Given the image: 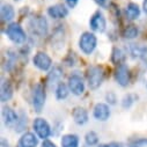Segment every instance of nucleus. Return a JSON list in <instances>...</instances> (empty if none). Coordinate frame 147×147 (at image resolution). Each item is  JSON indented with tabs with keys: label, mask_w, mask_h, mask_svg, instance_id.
Wrapping results in <instances>:
<instances>
[{
	"label": "nucleus",
	"mask_w": 147,
	"mask_h": 147,
	"mask_svg": "<svg viewBox=\"0 0 147 147\" xmlns=\"http://www.w3.org/2000/svg\"><path fill=\"white\" fill-rule=\"evenodd\" d=\"M125 14L129 20H137L140 16V8L137 4L130 3L125 8Z\"/></svg>",
	"instance_id": "6ab92c4d"
},
{
	"label": "nucleus",
	"mask_w": 147,
	"mask_h": 147,
	"mask_svg": "<svg viewBox=\"0 0 147 147\" xmlns=\"http://www.w3.org/2000/svg\"><path fill=\"white\" fill-rule=\"evenodd\" d=\"M13 86L8 80H4L1 82V93H0V98H1V102L5 103L7 101H9L13 97Z\"/></svg>",
	"instance_id": "dca6fc26"
},
{
	"label": "nucleus",
	"mask_w": 147,
	"mask_h": 147,
	"mask_svg": "<svg viewBox=\"0 0 147 147\" xmlns=\"http://www.w3.org/2000/svg\"><path fill=\"white\" fill-rule=\"evenodd\" d=\"M67 85H68V88L72 92V94H74L77 96L82 95L85 89H86V85H85L84 78L81 76L77 74V73H76V74L69 76Z\"/></svg>",
	"instance_id": "0eeeda50"
},
{
	"label": "nucleus",
	"mask_w": 147,
	"mask_h": 147,
	"mask_svg": "<svg viewBox=\"0 0 147 147\" xmlns=\"http://www.w3.org/2000/svg\"><path fill=\"white\" fill-rule=\"evenodd\" d=\"M138 34H139V30H138V28L136 26H127L123 30V32H122L123 37L126 38V40H133V38H136L137 36H138Z\"/></svg>",
	"instance_id": "5701e85b"
},
{
	"label": "nucleus",
	"mask_w": 147,
	"mask_h": 147,
	"mask_svg": "<svg viewBox=\"0 0 147 147\" xmlns=\"http://www.w3.org/2000/svg\"><path fill=\"white\" fill-rule=\"evenodd\" d=\"M85 141H86V144H87L88 146H90V147L97 145V144H98V136H97V133L94 132V131L87 132L86 136H85Z\"/></svg>",
	"instance_id": "b1692460"
},
{
	"label": "nucleus",
	"mask_w": 147,
	"mask_h": 147,
	"mask_svg": "<svg viewBox=\"0 0 147 147\" xmlns=\"http://www.w3.org/2000/svg\"><path fill=\"white\" fill-rule=\"evenodd\" d=\"M115 79L117 84L122 87H126L130 84L131 80V74H130V69L125 64H121L117 66L115 71Z\"/></svg>",
	"instance_id": "6e6552de"
},
{
	"label": "nucleus",
	"mask_w": 147,
	"mask_h": 147,
	"mask_svg": "<svg viewBox=\"0 0 147 147\" xmlns=\"http://www.w3.org/2000/svg\"><path fill=\"white\" fill-rule=\"evenodd\" d=\"M111 111H110V108L108 104L105 103H96L94 109H93V116L96 121H101V122H105L109 119Z\"/></svg>",
	"instance_id": "9b49d317"
},
{
	"label": "nucleus",
	"mask_w": 147,
	"mask_h": 147,
	"mask_svg": "<svg viewBox=\"0 0 147 147\" xmlns=\"http://www.w3.org/2000/svg\"><path fill=\"white\" fill-rule=\"evenodd\" d=\"M98 147H121L118 142H108V144H101Z\"/></svg>",
	"instance_id": "c756f323"
},
{
	"label": "nucleus",
	"mask_w": 147,
	"mask_h": 147,
	"mask_svg": "<svg viewBox=\"0 0 147 147\" xmlns=\"http://www.w3.org/2000/svg\"><path fill=\"white\" fill-rule=\"evenodd\" d=\"M142 8H144V12L147 14V0H144V4H142Z\"/></svg>",
	"instance_id": "72a5a7b5"
},
{
	"label": "nucleus",
	"mask_w": 147,
	"mask_h": 147,
	"mask_svg": "<svg viewBox=\"0 0 147 147\" xmlns=\"http://www.w3.org/2000/svg\"><path fill=\"white\" fill-rule=\"evenodd\" d=\"M28 27H29V30L31 31V34L38 36V37L45 36L49 30L48 21L42 15H35V16L30 18V20L28 21Z\"/></svg>",
	"instance_id": "f257e3e1"
},
{
	"label": "nucleus",
	"mask_w": 147,
	"mask_h": 147,
	"mask_svg": "<svg viewBox=\"0 0 147 147\" xmlns=\"http://www.w3.org/2000/svg\"><path fill=\"white\" fill-rule=\"evenodd\" d=\"M129 147H140L139 145H136V144H132V145H130Z\"/></svg>",
	"instance_id": "f704fd0d"
},
{
	"label": "nucleus",
	"mask_w": 147,
	"mask_h": 147,
	"mask_svg": "<svg viewBox=\"0 0 147 147\" xmlns=\"http://www.w3.org/2000/svg\"><path fill=\"white\" fill-rule=\"evenodd\" d=\"M26 126H27V116L22 113V114H21V116L19 117V121H18L16 125H15V131L21 132Z\"/></svg>",
	"instance_id": "bb28decb"
},
{
	"label": "nucleus",
	"mask_w": 147,
	"mask_h": 147,
	"mask_svg": "<svg viewBox=\"0 0 147 147\" xmlns=\"http://www.w3.org/2000/svg\"><path fill=\"white\" fill-rule=\"evenodd\" d=\"M126 56L124 53V51L119 48H114L113 50V55H111V60L115 65H121V64H124V60H125Z\"/></svg>",
	"instance_id": "412c9836"
},
{
	"label": "nucleus",
	"mask_w": 147,
	"mask_h": 147,
	"mask_svg": "<svg viewBox=\"0 0 147 147\" xmlns=\"http://www.w3.org/2000/svg\"><path fill=\"white\" fill-rule=\"evenodd\" d=\"M97 45V38L93 32L85 31L79 38V48L85 55H90Z\"/></svg>",
	"instance_id": "20e7f679"
},
{
	"label": "nucleus",
	"mask_w": 147,
	"mask_h": 147,
	"mask_svg": "<svg viewBox=\"0 0 147 147\" xmlns=\"http://www.w3.org/2000/svg\"><path fill=\"white\" fill-rule=\"evenodd\" d=\"M15 1H20V0H15Z\"/></svg>",
	"instance_id": "c9c22d12"
},
{
	"label": "nucleus",
	"mask_w": 147,
	"mask_h": 147,
	"mask_svg": "<svg viewBox=\"0 0 147 147\" xmlns=\"http://www.w3.org/2000/svg\"><path fill=\"white\" fill-rule=\"evenodd\" d=\"M72 117L73 121L78 125H85L88 122V113L82 107H76L72 110Z\"/></svg>",
	"instance_id": "4468645a"
},
{
	"label": "nucleus",
	"mask_w": 147,
	"mask_h": 147,
	"mask_svg": "<svg viewBox=\"0 0 147 147\" xmlns=\"http://www.w3.org/2000/svg\"><path fill=\"white\" fill-rule=\"evenodd\" d=\"M61 74H63L61 69H60L59 67H55V68L50 72V74H49V77H48L49 84H56V81H58V80L60 79Z\"/></svg>",
	"instance_id": "393cba45"
},
{
	"label": "nucleus",
	"mask_w": 147,
	"mask_h": 147,
	"mask_svg": "<svg viewBox=\"0 0 147 147\" xmlns=\"http://www.w3.org/2000/svg\"><path fill=\"white\" fill-rule=\"evenodd\" d=\"M79 137L77 134L68 133L61 137L60 139V145L61 147H79Z\"/></svg>",
	"instance_id": "f3484780"
},
{
	"label": "nucleus",
	"mask_w": 147,
	"mask_h": 147,
	"mask_svg": "<svg viewBox=\"0 0 147 147\" xmlns=\"http://www.w3.org/2000/svg\"><path fill=\"white\" fill-rule=\"evenodd\" d=\"M6 35L8 36V38L15 44H23L27 41L26 31L16 22H13V23L8 24V27L6 28Z\"/></svg>",
	"instance_id": "7ed1b4c3"
},
{
	"label": "nucleus",
	"mask_w": 147,
	"mask_h": 147,
	"mask_svg": "<svg viewBox=\"0 0 147 147\" xmlns=\"http://www.w3.org/2000/svg\"><path fill=\"white\" fill-rule=\"evenodd\" d=\"M38 145V138L31 132H26L21 136L16 147H36Z\"/></svg>",
	"instance_id": "ddd939ff"
},
{
	"label": "nucleus",
	"mask_w": 147,
	"mask_h": 147,
	"mask_svg": "<svg viewBox=\"0 0 147 147\" xmlns=\"http://www.w3.org/2000/svg\"><path fill=\"white\" fill-rule=\"evenodd\" d=\"M104 80V71L101 66H92L87 71V82L88 87L93 90L97 89Z\"/></svg>",
	"instance_id": "f03ea898"
},
{
	"label": "nucleus",
	"mask_w": 147,
	"mask_h": 147,
	"mask_svg": "<svg viewBox=\"0 0 147 147\" xmlns=\"http://www.w3.org/2000/svg\"><path fill=\"white\" fill-rule=\"evenodd\" d=\"M130 53L133 58H146L147 56V48L140 44H132L130 48Z\"/></svg>",
	"instance_id": "aec40b11"
},
{
	"label": "nucleus",
	"mask_w": 147,
	"mask_h": 147,
	"mask_svg": "<svg viewBox=\"0 0 147 147\" xmlns=\"http://www.w3.org/2000/svg\"><path fill=\"white\" fill-rule=\"evenodd\" d=\"M41 147H57V145H56L55 142H52V141H50V140L45 139V140H43V142H42Z\"/></svg>",
	"instance_id": "c85d7f7f"
},
{
	"label": "nucleus",
	"mask_w": 147,
	"mask_h": 147,
	"mask_svg": "<svg viewBox=\"0 0 147 147\" xmlns=\"http://www.w3.org/2000/svg\"><path fill=\"white\" fill-rule=\"evenodd\" d=\"M133 144H136V145H145V144H147V139H138V140H134L133 141Z\"/></svg>",
	"instance_id": "2f4dec72"
},
{
	"label": "nucleus",
	"mask_w": 147,
	"mask_h": 147,
	"mask_svg": "<svg viewBox=\"0 0 147 147\" xmlns=\"http://www.w3.org/2000/svg\"><path fill=\"white\" fill-rule=\"evenodd\" d=\"M69 88H68V85L64 84V82H59L57 88H56V97L58 100H65L67 96H68V93H69Z\"/></svg>",
	"instance_id": "4be33fe9"
},
{
	"label": "nucleus",
	"mask_w": 147,
	"mask_h": 147,
	"mask_svg": "<svg viewBox=\"0 0 147 147\" xmlns=\"http://www.w3.org/2000/svg\"><path fill=\"white\" fill-rule=\"evenodd\" d=\"M34 65L41 71H49L52 66V59L45 52H37L32 57Z\"/></svg>",
	"instance_id": "1a4fd4ad"
},
{
	"label": "nucleus",
	"mask_w": 147,
	"mask_h": 147,
	"mask_svg": "<svg viewBox=\"0 0 147 147\" xmlns=\"http://www.w3.org/2000/svg\"><path fill=\"white\" fill-rule=\"evenodd\" d=\"M48 14L52 19H64L68 14V9L63 4H56L48 8Z\"/></svg>",
	"instance_id": "2eb2a0df"
},
{
	"label": "nucleus",
	"mask_w": 147,
	"mask_h": 147,
	"mask_svg": "<svg viewBox=\"0 0 147 147\" xmlns=\"http://www.w3.org/2000/svg\"><path fill=\"white\" fill-rule=\"evenodd\" d=\"M45 103V88L42 84L35 85L32 90V105L36 113H41Z\"/></svg>",
	"instance_id": "39448f33"
},
{
	"label": "nucleus",
	"mask_w": 147,
	"mask_h": 147,
	"mask_svg": "<svg viewBox=\"0 0 147 147\" xmlns=\"http://www.w3.org/2000/svg\"><path fill=\"white\" fill-rule=\"evenodd\" d=\"M107 101L110 103V104H115L116 103V95L114 94V93H109V94H107Z\"/></svg>",
	"instance_id": "cd10ccee"
},
{
	"label": "nucleus",
	"mask_w": 147,
	"mask_h": 147,
	"mask_svg": "<svg viewBox=\"0 0 147 147\" xmlns=\"http://www.w3.org/2000/svg\"><path fill=\"white\" fill-rule=\"evenodd\" d=\"M134 101H137V96L133 95V94H127V95H125V96L123 97V100H122V105H123V108L127 109V108H130V107L134 103Z\"/></svg>",
	"instance_id": "a878e982"
},
{
	"label": "nucleus",
	"mask_w": 147,
	"mask_h": 147,
	"mask_svg": "<svg viewBox=\"0 0 147 147\" xmlns=\"http://www.w3.org/2000/svg\"><path fill=\"white\" fill-rule=\"evenodd\" d=\"M89 26L94 31H97V32H103L105 30L107 21H105V18L101 11H96L92 15V18L89 20Z\"/></svg>",
	"instance_id": "9d476101"
},
{
	"label": "nucleus",
	"mask_w": 147,
	"mask_h": 147,
	"mask_svg": "<svg viewBox=\"0 0 147 147\" xmlns=\"http://www.w3.org/2000/svg\"><path fill=\"white\" fill-rule=\"evenodd\" d=\"M32 126H34V131L36 133L38 138L45 140L50 137L51 134V127H50V124L47 122V119L44 118H35L34 123H32Z\"/></svg>",
	"instance_id": "423d86ee"
},
{
	"label": "nucleus",
	"mask_w": 147,
	"mask_h": 147,
	"mask_svg": "<svg viewBox=\"0 0 147 147\" xmlns=\"http://www.w3.org/2000/svg\"><path fill=\"white\" fill-rule=\"evenodd\" d=\"M78 1H79V0H66V3H67V5L69 7H74Z\"/></svg>",
	"instance_id": "473e14b6"
},
{
	"label": "nucleus",
	"mask_w": 147,
	"mask_h": 147,
	"mask_svg": "<svg viewBox=\"0 0 147 147\" xmlns=\"http://www.w3.org/2000/svg\"><path fill=\"white\" fill-rule=\"evenodd\" d=\"M95 3L101 7H108L109 0H95Z\"/></svg>",
	"instance_id": "7c9ffc66"
},
{
	"label": "nucleus",
	"mask_w": 147,
	"mask_h": 147,
	"mask_svg": "<svg viewBox=\"0 0 147 147\" xmlns=\"http://www.w3.org/2000/svg\"><path fill=\"white\" fill-rule=\"evenodd\" d=\"M3 119L6 126H13L16 125L18 121H19V115L15 113V110H13L11 107H4L3 108Z\"/></svg>",
	"instance_id": "f8f14e48"
},
{
	"label": "nucleus",
	"mask_w": 147,
	"mask_h": 147,
	"mask_svg": "<svg viewBox=\"0 0 147 147\" xmlns=\"http://www.w3.org/2000/svg\"><path fill=\"white\" fill-rule=\"evenodd\" d=\"M0 14H1V21L6 23V22H9V21H12L14 19L15 11H14L12 5L4 4V5H1V13Z\"/></svg>",
	"instance_id": "a211bd4d"
}]
</instances>
